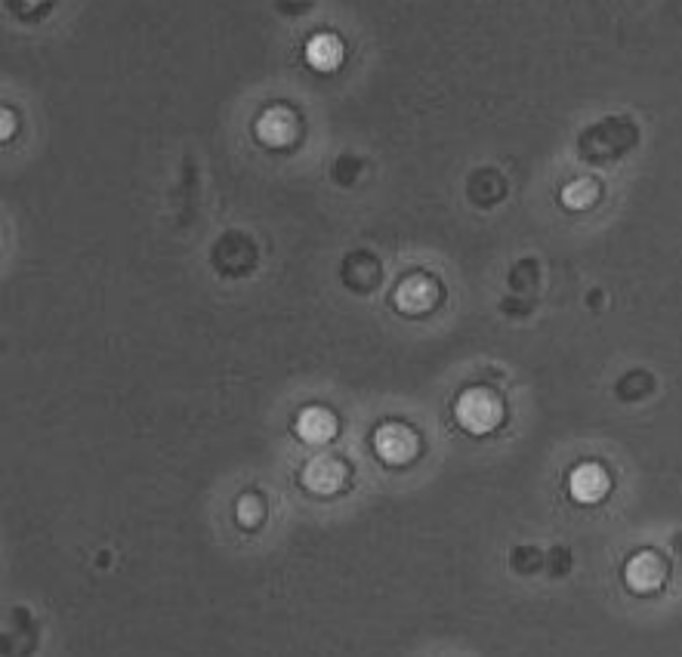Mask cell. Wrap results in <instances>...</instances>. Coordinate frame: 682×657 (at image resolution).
<instances>
[{
	"label": "cell",
	"mask_w": 682,
	"mask_h": 657,
	"mask_svg": "<svg viewBox=\"0 0 682 657\" xmlns=\"http://www.w3.org/2000/svg\"><path fill=\"white\" fill-rule=\"evenodd\" d=\"M500 417H504V408H500L497 395H491L488 389H470V392H463L460 401H457L460 426L476 432V435L491 432L500 423Z\"/></svg>",
	"instance_id": "obj_1"
},
{
	"label": "cell",
	"mask_w": 682,
	"mask_h": 657,
	"mask_svg": "<svg viewBox=\"0 0 682 657\" xmlns=\"http://www.w3.org/2000/svg\"><path fill=\"white\" fill-rule=\"evenodd\" d=\"M374 448L386 463H408L417 454V435L402 423H386L374 435Z\"/></svg>",
	"instance_id": "obj_2"
},
{
	"label": "cell",
	"mask_w": 682,
	"mask_h": 657,
	"mask_svg": "<svg viewBox=\"0 0 682 657\" xmlns=\"http://www.w3.org/2000/svg\"><path fill=\"white\" fill-rule=\"evenodd\" d=\"M664 577H667L664 562L655 553H639L624 568V580L633 593H655L664 583Z\"/></svg>",
	"instance_id": "obj_3"
},
{
	"label": "cell",
	"mask_w": 682,
	"mask_h": 657,
	"mask_svg": "<svg viewBox=\"0 0 682 657\" xmlns=\"http://www.w3.org/2000/svg\"><path fill=\"white\" fill-rule=\"evenodd\" d=\"M343 479H346V469H343V463L334 460V457H315V460H309L306 469H303V485H306L309 491H315V494H331V491H337V488L343 485Z\"/></svg>",
	"instance_id": "obj_4"
},
{
	"label": "cell",
	"mask_w": 682,
	"mask_h": 657,
	"mask_svg": "<svg viewBox=\"0 0 682 657\" xmlns=\"http://www.w3.org/2000/svg\"><path fill=\"white\" fill-rule=\"evenodd\" d=\"M568 488H571V497L574 500H581V503H596L605 497L608 491V476H605V469L596 466V463H584L571 472V479H568Z\"/></svg>",
	"instance_id": "obj_5"
},
{
	"label": "cell",
	"mask_w": 682,
	"mask_h": 657,
	"mask_svg": "<svg viewBox=\"0 0 682 657\" xmlns=\"http://www.w3.org/2000/svg\"><path fill=\"white\" fill-rule=\"evenodd\" d=\"M396 303H399V309H405V312H426L429 306L436 303V287H433V281L429 278H408L405 284H399V290H396Z\"/></svg>",
	"instance_id": "obj_6"
},
{
	"label": "cell",
	"mask_w": 682,
	"mask_h": 657,
	"mask_svg": "<svg viewBox=\"0 0 682 657\" xmlns=\"http://www.w3.org/2000/svg\"><path fill=\"white\" fill-rule=\"evenodd\" d=\"M337 423L334 417L325 411V408H309L297 417V435L306 438V442L312 445H321V442H328V438L334 435Z\"/></svg>",
	"instance_id": "obj_7"
},
{
	"label": "cell",
	"mask_w": 682,
	"mask_h": 657,
	"mask_svg": "<svg viewBox=\"0 0 682 657\" xmlns=\"http://www.w3.org/2000/svg\"><path fill=\"white\" fill-rule=\"evenodd\" d=\"M306 56H309V62H312L315 68H321V71H331V68H337V65H340V59H343V47H340V41H337V38H331V34H318V38L309 44Z\"/></svg>",
	"instance_id": "obj_8"
},
{
	"label": "cell",
	"mask_w": 682,
	"mask_h": 657,
	"mask_svg": "<svg viewBox=\"0 0 682 657\" xmlns=\"http://www.w3.org/2000/svg\"><path fill=\"white\" fill-rule=\"evenodd\" d=\"M260 139L263 142H269V145H284L287 139L294 136V121H291V115L287 112H269V115H263V121H260Z\"/></svg>",
	"instance_id": "obj_9"
},
{
	"label": "cell",
	"mask_w": 682,
	"mask_h": 657,
	"mask_svg": "<svg viewBox=\"0 0 682 657\" xmlns=\"http://www.w3.org/2000/svg\"><path fill=\"white\" fill-rule=\"evenodd\" d=\"M562 201L574 210H584L596 201V186L590 179H578V182H571V186L562 192Z\"/></svg>",
	"instance_id": "obj_10"
},
{
	"label": "cell",
	"mask_w": 682,
	"mask_h": 657,
	"mask_svg": "<svg viewBox=\"0 0 682 657\" xmlns=\"http://www.w3.org/2000/svg\"><path fill=\"white\" fill-rule=\"evenodd\" d=\"M260 516H263V509H260V500H257V497H244V500L238 503V519H241L247 528H250V525H257Z\"/></svg>",
	"instance_id": "obj_11"
}]
</instances>
